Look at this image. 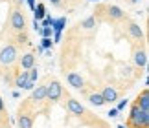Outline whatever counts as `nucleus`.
Segmentation results:
<instances>
[{
	"mask_svg": "<svg viewBox=\"0 0 149 128\" xmlns=\"http://www.w3.org/2000/svg\"><path fill=\"white\" fill-rule=\"evenodd\" d=\"M81 26H83V30H92V28L96 26V17H88V19H85L81 22Z\"/></svg>",
	"mask_w": 149,
	"mask_h": 128,
	"instance_id": "6ab92c4d",
	"label": "nucleus"
},
{
	"mask_svg": "<svg viewBox=\"0 0 149 128\" xmlns=\"http://www.w3.org/2000/svg\"><path fill=\"white\" fill-rule=\"evenodd\" d=\"M101 97H103V101L107 103H116L118 101V92L116 88H112V86H107V88H103L101 90Z\"/></svg>",
	"mask_w": 149,
	"mask_h": 128,
	"instance_id": "6e6552de",
	"label": "nucleus"
},
{
	"mask_svg": "<svg viewBox=\"0 0 149 128\" xmlns=\"http://www.w3.org/2000/svg\"><path fill=\"white\" fill-rule=\"evenodd\" d=\"M127 126H133V128H147L149 126V112H144V110H140L136 104H133L131 114H129V119H127Z\"/></svg>",
	"mask_w": 149,
	"mask_h": 128,
	"instance_id": "f257e3e1",
	"label": "nucleus"
},
{
	"mask_svg": "<svg viewBox=\"0 0 149 128\" xmlns=\"http://www.w3.org/2000/svg\"><path fill=\"white\" fill-rule=\"evenodd\" d=\"M127 31H129V35H131L133 39H136V40H144V31H142V28H140L138 24L131 22V24L127 26Z\"/></svg>",
	"mask_w": 149,
	"mask_h": 128,
	"instance_id": "9b49d317",
	"label": "nucleus"
},
{
	"mask_svg": "<svg viewBox=\"0 0 149 128\" xmlns=\"http://www.w3.org/2000/svg\"><path fill=\"white\" fill-rule=\"evenodd\" d=\"M19 128H33V117L26 114H19Z\"/></svg>",
	"mask_w": 149,
	"mask_h": 128,
	"instance_id": "4468645a",
	"label": "nucleus"
},
{
	"mask_svg": "<svg viewBox=\"0 0 149 128\" xmlns=\"http://www.w3.org/2000/svg\"><path fill=\"white\" fill-rule=\"evenodd\" d=\"M133 59H134V64L138 68H146L147 66V53H146L144 50H136Z\"/></svg>",
	"mask_w": 149,
	"mask_h": 128,
	"instance_id": "f8f14e48",
	"label": "nucleus"
},
{
	"mask_svg": "<svg viewBox=\"0 0 149 128\" xmlns=\"http://www.w3.org/2000/svg\"><path fill=\"white\" fill-rule=\"evenodd\" d=\"M125 106H127V99H122V101L118 103V106H116V110H118V112H122V110H125Z\"/></svg>",
	"mask_w": 149,
	"mask_h": 128,
	"instance_id": "4be33fe9",
	"label": "nucleus"
},
{
	"mask_svg": "<svg viewBox=\"0 0 149 128\" xmlns=\"http://www.w3.org/2000/svg\"><path fill=\"white\" fill-rule=\"evenodd\" d=\"M66 108H68V112H70L72 115H81L85 114V108H83V104L77 101V99H68V103H66Z\"/></svg>",
	"mask_w": 149,
	"mask_h": 128,
	"instance_id": "0eeeda50",
	"label": "nucleus"
},
{
	"mask_svg": "<svg viewBox=\"0 0 149 128\" xmlns=\"http://www.w3.org/2000/svg\"><path fill=\"white\" fill-rule=\"evenodd\" d=\"M66 81H68V84L72 86V88H76V90H81L83 86H85V81H83V77L79 73H76V72H70L66 75Z\"/></svg>",
	"mask_w": 149,
	"mask_h": 128,
	"instance_id": "423d86ee",
	"label": "nucleus"
},
{
	"mask_svg": "<svg viewBox=\"0 0 149 128\" xmlns=\"http://www.w3.org/2000/svg\"><path fill=\"white\" fill-rule=\"evenodd\" d=\"M66 26V17H61V19H54V22H52V30L54 31H63Z\"/></svg>",
	"mask_w": 149,
	"mask_h": 128,
	"instance_id": "a211bd4d",
	"label": "nucleus"
},
{
	"mask_svg": "<svg viewBox=\"0 0 149 128\" xmlns=\"http://www.w3.org/2000/svg\"><path fill=\"white\" fill-rule=\"evenodd\" d=\"M50 2H52V6H61L63 0H50Z\"/></svg>",
	"mask_w": 149,
	"mask_h": 128,
	"instance_id": "a878e982",
	"label": "nucleus"
},
{
	"mask_svg": "<svg viewBox=\"0 0 149 128\" xmlns=\"http://www.w3.org/2000/svg\"><path fill=\"white\" fill-rule=\"evenodd\" d=\"M2 112H4V99L0 97V114H2Z\"/></svg>",
	"mask_w": 149,
	"mask_h": 128,
	"instance_id": "bb28decb",
	"label": "nucleus"
},
{
	"mask_svg": "<svg viewBox=\"0 0 149 128\" xmlns=\"http://www.w3.org/2000/svg\"><path fill=\"white\" fill-rule=\"evenodd\" d=\"M52 46H54V42H52L50 37H41V48H44V50H52Z\"/></svg>",
	"mask_w": 149,
	"mask_h": 128,
	"instance_id": "aec40b11",
	"label": "nucleus"
},
{
	"mask_svg": "<svg viewBox=\"0 0 149 128\" xmlns=\"http://www.w3.org/2000/svg\"><path fill=\"white\" fill-rule=\"evenodd\" d=\"M118 114H120V112H118L116 108H111V110H109V114H107V115H109V117H116Z\"/></svg>",
	"mask_w": 149,
	"mask_h": 128,
	"instance_id": "b1692460",
	"label": "nucleus"
},
{
	"mask_svg": "<svg viewBox=\"0 0 149 128\" xmlns=\"http://www.w3.org/2000/svg\"><path fill=\"white\" fill-rule=\"evenodd\" d=\"M131 2H133V4H136V2H140V0H131Z\"/></svg>",
	"mask_w": 149,
	"mask_h": 128,
	"instance_id": "c85d7f7f",
	"label": "nucleus"
},
{
	"mask_svg": "<svg viewBox=\"0 0 149 128\" xmlns=\"http://www.w3.org/2000/svg\"><path fill=\"white\" fill-rule=\"evenodd\" d=\"M107 13L112 20H123L125 19V11H122V8H118V6H109Z\"/></svg>",
	"mask_w": 149,
	"mask_h": 128,
	"instance_id": "9d476101",
	"label": "nucleus"
},
{
	"mask_svg": "<svg viewBox=\"0 0 149 128\" xmlns=\"http://www.w3.org/2000/svg\"><path fill=\"white\" fill-rule=\"evenodd\" d=\"M33 64H35V55H33L31 51H30V53H24V55L20 57V66H22V70H30Z\"/></svg>",
	"mask_w": 149,
	"mask_h": 128,
	"instance_id": "ddd939ff",
	"label": "nucleus"
},
{
	"mask_svg": "<svg viewBox=\"0 0 149 128\" xmlns=\"http://www.w3.org/2000/svg\"><path fill=\"white\" fill-rule=\"evenodd\" d=\"M41 28H42V26H41V22H39V20H33V30L39 33V31H41Z\"/></svg>",
	"mask_w": 149,
	"mask_h": 128,
	"instance_id": "5701e85b",
	"label": "nucleus"
},
{
	"mask_svg": "<svg viewBox=\"0 0 149 128\" xmlns=\"http://www.w3.org/2000/svg\"><path fill=\"white\" fill-rule=\"evenodd\" d=\"M44 15H46V8H44V4H37L35 8H33V17H35V20L41 22L44 19Z\"/></svg>",
	"mask_w": 149,
	"mask_h": 128,
	"instance_id": "dca6fc26",
	"label": "nucleus"
},
{
	"mask_svg": "<svg viewBox=\"0 0 149 128\" xmlns=\"http://www.w3.org/2000/svg\"><path fill=\"white\" fill-rule=\"evenodd\" d=\"M63 95V88H61V84L57 83V81H50V83L46 84V99L48 101H59Z\"/></svg>",
	"mask_w": 149,
	"mask_h": 128,
	"instance_id": "f03ea898",
	"label": "nucleus"
},
{
	"mask_svg": "<svg viewBox=\"0 0 149 128\" xmlns=\"http://www.w3.org/2000/svg\"><path fill=\"white\" fill-rule=\"evenodd\" d=\"M9 24L11 28H13L15 31H24L26 30V19H24V15L20 13V11H13L11 13V20H9Z\"/></svg>",
	"mask_w": 149,
	"mask_h": 128,
	"instance_id": "20e7f679",
	"label": "nucleus"
},
{
	"mask_svg": "<svg viewBox=\"0 0 149 128\" xmlns=\"http://www.w3.org/2000/svg\"><path fill=\"white\" fill-rule=\"evenodd\" d=\"M54 35H55V37H54V39H55V42H59V40H61V31H55Z\"/></svg>",
	"mask_w": 149,
	"mask_h": 128,
	"instance_id": "393cba45",
	"label": "nucleus"
},
{
	"mask_svg": "<svg viewBox=\"0 0 149 128\" xmlns=\"http://www.w3.org/2000/svg\"><path fill=\"white\" fill-rule=\"evenodd\" d=\"M90 2H96V0H90Z\"/></svg>",
	"mask_w": 149,
	"mask_h": 128,
	"instance_id": "c756f323",
	"label": "nucleus"
},
{
	"mask_svg": "<svg viewBox=\"0 0 149 128\" xmlns=\"http://www.w3.org/2000/svg\"><path fill=\"white\" fill-rule=\"evenodd\" d=\"M39 35H41V37H50V39H52V35H54V30H52V26H44V28H41Z\"/></svg>",
	"mask_w": 149,
	"mask_h": 128,
	"instance_id": "412c9836",
	"label": "nucleus"
},
{
	"mask_svg": "<svg viewBox=\"0 0 149 128\" xmlns=\"http://www.w3.org/2000/svg\"><path fill=\"white\" fill-rule=\"evenodd\" d=\"M26 84H28V70H24V72L20 75H17V79H15L17 88H26Z\"/></svg>",
	"mask_w": 149,
	"mask_h": 128,
	"instance_id": "2eb2a0df",
	"label": "nucleus"
},
{
	"mask_svg": "<svg viewBox=\"0 0 149 128\" xmlns=\"http://www.w3.org/2000/svg\"><path fill=\"white\" fill-rule=\"evenodd\" d=\"M30 99H31L33 103L46 101V86H37V88H33V94H31Z\"/></svg>",
	"mask_w": 149,
	"mask_h": 128,
	"instance_id": "1a4fd4ad",
	"label": "nucleus"
},
{
	"mask_svg": "<svg viewBox=\"0 0 149 128\" xmlns=\"http://www.w3.org/2000/svg\"><path fill=\"white\" fill-rule=\"evenodd\" d=\"M116 128H127V126H123V125H120V126H116Z\"/></svg>",
	"mask_w": 149,
	"mask_h": 128,
	"instance_id": "cd10ccee",
	"label": "nucleus"
},
{
	"mask_svg": "<svg viewBox=\"0 0 149 128\" xmlns=\"http://www.w3.org/2000/svg\"><path fill=\"white\" fill-rule=\"evenodd\" d=\"M17 59V50L15 46H4L2 51H0V64H4V66H9V64H13Z\"/></svg>",
	"mask_w": 149,
	"mask_h": 128,
	"instance_id": "7ed1b4c3",
	"label": "nucleus"
},
{
	"mask_svg": "<svg viewBox=\"0 0 149 128\" xmlns=\"http://www.w3.org/2000/svg\"><path fill=\"white\" fill-rule=\"evenodd\" d=\"M88 101H90V104H94L96 108H100V106H103V104H105L101 94H88Z\"/></svg>",
	"mask_w": 149,
	"mask_h": 128,
	"instance_id": "f3484780",
	"label": "nucleus"
},
{
	"mask_svg": "<svg viewBox=\"0 0 149 128\" xmlns=\"http://www.w3.org/2000/svg\"><path fill=\"white\" fill-rule=\"evenodd\" d=\"M134 104H136L140 110H144V112H149V92H147V88H144V90L138 94Z\"/></svg>",
	"mask_w": 149,
	"mask_h": 128,
	"instance_id": "39448f33",
	"label": "nucleus"
}]
</instances>
